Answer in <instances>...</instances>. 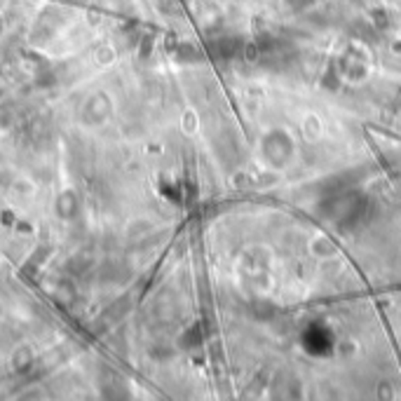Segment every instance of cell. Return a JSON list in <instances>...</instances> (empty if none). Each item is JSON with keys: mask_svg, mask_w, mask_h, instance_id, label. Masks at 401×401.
<instances>
[{"mask_svg": "<svg viewBox=\"0 0 401 401\" xmlns=\"http://www.w3.org/2000/svg\"><path fill=\"white\" fill-rule=\"evenodd\" d=\"M108 110H110L108 98H106V94L98 91V94L87 98V103H84V108H82V120L87 125H101L106 120V115H108Z\"/></svg>", "mask_w": 401, "mask_h": 401, "instance_id": "cell-1", "label": "cell"}, {"mask_svg": "<svg viewBox=\"0 0 401 401\" xmlns=\"http://www.w3.org/2000/svg\"><path fill=\"white\" fill-rule=\"evenodd\" d=\"M77 211V197L70 193H61L59 200H56V214H59L61 218H73Z\"/></svg>", "mask_w": 401, "mask_h": 401, "instance_id": "cell-2", "label": "cell"}, {"mask_svg": "<svg viewBox=\"0 0 401 401\" xmlns=\"http://www.w3.org/2000/svg\"><path fill=\"white\" fill-rule=\"evenodd\" d=\"M14 122V113L7 106H0V129H7Z\"/></svg>", "mask_w": 401, "mask_h": 401, "instance_id": "cell-3", "label": "cell"}]
</instances>
